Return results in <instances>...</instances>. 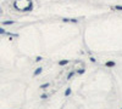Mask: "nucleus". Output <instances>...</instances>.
<instances>
[{
  "label": "nucleus",
  "instance_id": "nucleus-1",
  "mask_svg": "<svg viewBox=\"0 0 122 109\" xmlns=\"http://www.w3.org/2000/svg\"><path fill=\"white\" fill-rule=\"evenodd\" d=\"M114 65H115L114 62H107V63H106V67H114Z\"/></svg>",
  "mask_w": 122,
  "mask_h": 109
},
{
  "label": "nucleus",
  "instance_id": "nucleus-2",
  "mask_svg": "<svg viewBox=\"0 0 122 109\" xmlns=\"http://www.w3.org/2000/svg\"><path fill=\"white\" fill-rule=\"evenodd\" d=\"M40 72H42V68H39V69H38V70H37V72H36V73H34V74H39V73H40Z\"/></svg>",
  "mask_w": 122,
  "mask_h": 109
},
{
  "label": "nucleus",
  "instance_id": "nucleus-3",
  "mask_svg": "<svg viewBox=\"0 0 122 109\" xmlns=\"http://www.w3.org/2000/svg\"><path fill=\"white\" fill-rule=\"evenodd\" d=\"M66 63H67V61H61L60 62V64H66Z\"/></svg>",
  "mask_w": 122,
  "mask_h": 109
},
{
  "label": "nucleus",
  "instance_id": "nucleus-4",
  "mask_svg": "<svg viewBox=\"0 0 122 109\" xmlns=\"http://www.w3.org/2000/svg\"><path fill=\"white\" fill-rule=\"evenodd\" d=\"M116 9H118V10H122V6H115Z\"/></svg>",
  "mask_w": 122,
  "mask_h": 109
}]
</instances>
